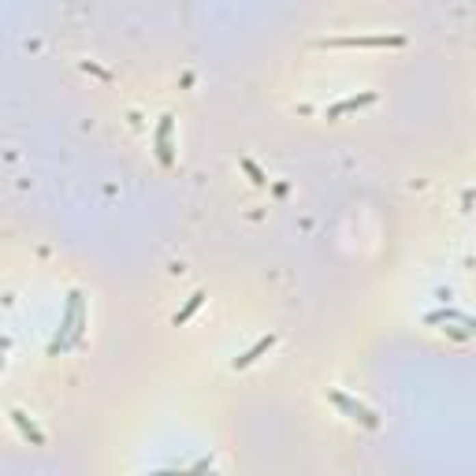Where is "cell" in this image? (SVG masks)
<instances>
[{"instance_id": "5", "label": "cell", "mask_w": 476, "mask_h": 476, "mask_svg": "<svg viewBox=\"0 0 476 476\" xmlns=\"http://www.w3.org/2000/svg\"><path fill=\"white\" fill-rule=\"evenodd\" d=\"M376 105V93L372 90H365V93H357V97H343V101H335V105L328 108V119H343V116H354V112H361V108H372Z\"/></svg>"}, {"instance_id": "11", "label": "cell", "mask_w": 476, "mask_h": 476, "mask_svg": "<svg viewBox=\"0 0 476 476\" xmlns=\"http://www.w3.org/2000/svg\"><path fill=\"white\" fill-rule=\"evenodd\" d=\"M0 350H8V335H0Z\"/></svg>"}, {"instance_id": "1", "label": "cell", "mask_w": 476, "mask_h": 476, "mask_svg": "<svg viewBox=\"0 0 476 476\" xmlns=\"http://www.w3.org/2000/svg\"><path fill=\"white\" fill-rule=\"evenodd\" d=\"M82 309V291H67V305H64V317H60V328L49 343V357H60L71 350V335H75V320H79Z\"/></svg>"}, {"instance_id": "9", "label": "cell", "mask_w": 476, "mask_h": 476, "mask_svg": "<svg viewBox=\"0 0 476 476\" xmlns=\"http://www.w3.org/2000/svg\"><path fill=\"white\" fill-rule=\"evenodd\" d=\"M86 328H90V313H86V305L79 309V320H75V335H71V350L75 346H82V339H86Z\"/></svg>"}, {"instance_id": "8", "label": "cell", "mask_w": 476, "mask_h": 476, "mask_svg": "<svg viewBox=\"0 0 476 476\" xmlns=\"http://www.w3.org/2000/svg\"><path fill=\"white\" fill-rule=\"evenodd\" d=\"M201 305H205V294H201V291H198V294H190V298H186V305H183V309H178L175 317H172V324H175V328H183L186 320H190L194 313L201 309Z\"/></svg>"}, {"instance_id": "3", "label": "cell", "mask_w": 476, "mask_h": 476, "mask_svg": "<svg viewBox=\"0 0 476 476\" xmlns=\"http://www.w3.org/2000/svg\"><path fill=\"white\" fill-rule=\"evenodd\" d=\"M328 398H331V406H339L350 421H357V424H365V428H380V416L369 410L365 402H357V398H350L346 391H339V387H328Z\"/></svg>"}, {"instance_id": "7", "label": "cell", "mask_w": 476, "mask_h": 476, "mask_svg": "<svg viewBox=\"0 0 476 476\" xmlns=\"http://www.w3.org/2000/svg\"><path fill=\"white\" fill-rule=\"evenodd\" d=\"M8 416H12V424L19 428V436L27 439L30 447H45V436H41V428H38V424H34V421H30V416L23 413V410H12Z\"/></svg>"}, {"instance_id": "4", "label": "cell", "mask_w": 476, "mask_h": 476, "mask_svg": "<svg viewBox=\"0 0 476 476\" xmlns=\"http://www.w3.org/2000/svg\"><path fill=\"white\" fill-rule=\"evenodd\" d=\"M172 134H175V116H160V123H157V160L164 168H172L175 164V142H172Z\"/></svg>"}, {"instance_id": "12", "label": "cell", "mask_w": 476, "mask_h": 476, "mask_svg": "<svg viewBox=\"0 0 476 476\" xmlns=\"http://www.w3.org/2000/svg\"><path fill=\"white\" fill-rule=\"evenodd\" d=\"M0 369H4V357H0Z\"/></svg>"}, {"instance_id": "10", "label": "cell", "mask_w": 476, "mask_h": 476, "mask_svg": "<svg viewBox=\"0 0 476 476\" xmlns=\"http://www.w3.org/2000/svg\"><path fill=\"white\" fill-rule=\"evenodd\" d=\"M242 168H246V172H250V178H253V183H257V186H265V183H268V175L261 172V168L253 164V160H242Z\"/></svg>"}, {"instance_id": "6", "label": "cell", "mask_w": 476, "mask_h": 476, "mask_svg": "<svg viewBox=\"0 0 476 476\" xmlns=\"http://www.w3.org/2000/svg\"><path fill=\"white\" fill-rule=\"evenodd\" d=\"M272 346H276V335H261L257 339V343H253L250 346V350H246L242 357H235V361H231V369L238 372V369H250V365H257L261 361V357H265L268 350H272Z\"/></svg>"}, {"instance_id": "2", "label": "cell", "mask_w": 476, "mask_h": 476, "mask_svg": "<svg viewBox=\"0 0 476 476\" xmlns=\"http://www.w3.org/2000/svg\"><path fill=\"white\" fill-rule=\"evenodd\" d=\"M320 49H402V34H376V38H324L317 41Z\"/></svg>"}]
</instances>
